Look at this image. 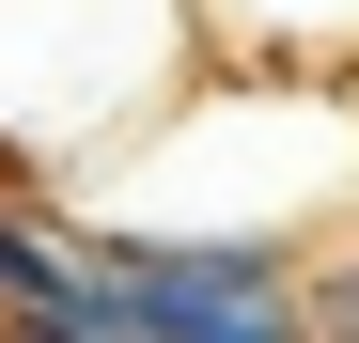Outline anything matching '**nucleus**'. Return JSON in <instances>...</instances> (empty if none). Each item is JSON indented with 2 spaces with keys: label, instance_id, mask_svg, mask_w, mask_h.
Listing matches in <instances>:
<instances>
[{
  "label": "nucleus",
  "instance_id": "obj_1",
  "mask_svg": "<svg viewBox=\"0 0 359 343\" xmlns=\"http://www.w3.org/2000/svg\"><path fill=\"white\" fill-rule=\"evenodd\" d=\"M79 203L156 218V234H266V250H297L328 203H359V94H344V63H250V47H219Z\"/></svg>",
  "mask_w": 359,
  "mask_h": 343
},
{
  "label": "nucleus",
  "instance_id": "obj_2",
  "mask_svg": "<svg viewBox=\"0 0 359 343\" xmlns=\"http://www.w3.org/2000/svg\"><path fill=\"white\" fill-rule=\"evenodd\" d=\"M203 63V0H0V188L79 203Z\"/></svg>",
  "mask_w": 359,
  "mask_h": 343
},
{
  "label": "nucleus",
  "instance_id": "obj_3",
  "mask_svg": "<svg viewBox=\"0 0 359 343\" xmlns=\"http://www.w3.org/2000/svg\"><path fill=\"white\" fill-rule=\"evenodd\" d=\"M203 31L250 63H359V0H203Z\"/></svg>",
  "mask_w": 359,
  "mask_h": 343
}]
</instances>
